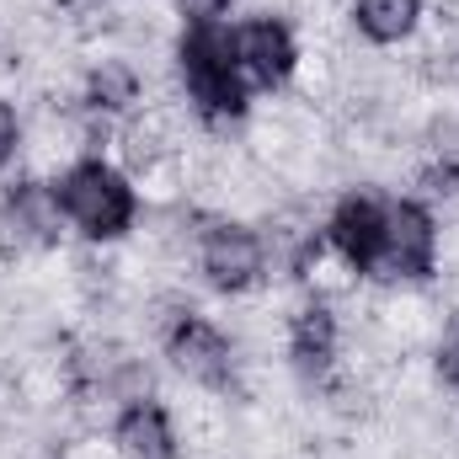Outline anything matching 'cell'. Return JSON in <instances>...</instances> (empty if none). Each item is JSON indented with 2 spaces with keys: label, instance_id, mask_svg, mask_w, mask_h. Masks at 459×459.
Instances as JSON below:
<instances>
[{
  "label": "cell",
  "instance_id": "1",
  "mask_svg": "<svg viewBox=\"0 0 459 459\" xmlns=\"http://www.w3.org/2000/svg\"><path fill=\"white\" fill-rule=\"evenodd\" d=\"M177 70L187 86V102L209 123H230L246 113V75L235 59V32L220 22H187L177 38Z\"/></svg>",
  "mask_w": 459,
  "mask_h": 459
},
{
  "label": "cell",
  "instance_id": "2",
  "mask_svg": "<svg viewBox=\"0 0 459 459\" xmlns=\"http://www.w3.org/2000/svg\"><path fill=\"white\" fill-rule=\"evenodd\" d=\"M54 193H59L65 220L81 230L86 240H117V235H128L134 214H139V198H134L128 177L117 166H108L102 155H86V160L65 166Z\"/></svg>",
  "mask_w": 459,
  "mask_h": 459
},
{
  "label": "cell",
  "instance_id": "3",
  "mask_svg": "<svg viewBox=\"0 0 459 459\" xmlns=\"http://www.w3.org/2000/svg\"><path fill=\"white\" fill-rule=\"evenodd\" d=\"M385 230H390V198L374 193V187H358V193H347L342 204L332 209V220H326V240H332V251L342 256L352 273L379 278Z\"/></svg>",
  "mask_w": 459,
  "mask_h": 459
},
{
  "label": "cell",
  "instance_id": "4",
  "mask_svg": "<svg viewBox=\"0 0 459 459\" xmlns=\"http://www.w3.org/2000/svg\"><path fill=\"white\" fill-rule=\"evenodd\" d=\"M166 358L177 363V374H187V379H198L209 390H230L235 385V347H230V337L214 321L193 316V310H182L166 326Z\"/></svg>",
  "mask_w": 459,
  "mask_h": 459
},
{
  "label": "cell",
  "instance_id": "5",
  "mask_svg": "<svg viewBox=\"0 0 459 459\" xmlns=\"http://www.w3.org/2000/svg\"><path fill=\"white\" fill-rule=\"evenodd\" d=\"M438 262V225L428 214V204L417 198H390V230H385V256H379V278L401 283V278H428Z\"/></svg>",
  "mask_w": 459,
  "mask_h": 459
},
{
  "label": "cell",
  "instance_id": "6",
  "mask_svg": "<svg viewBox=\"0 0 459 459\" xmlns=\"http://www.w3.org/2000/svg\"><path fill=\"white\" fill-rule=\"evenodd\" d=\"M198 267L204 278L220 289V294H240L262 278L267 267V246L251 225H235V220H214L198 240Z\"/></svg>",
  "mask_w": 459,
  "mask_h": 459
},
{
  "label": "cell",
  "instance_id": "7",
  "mask_svg": "<svg viewBox=\"0 0 459 459\" xmlns=\"http://www.w3.org/2000/svg\"><path fill=\"white\" fill-rule=\"evenodd\" d=\"M235 59H240V75L246 86H283L299 65V43H294V27L283 16H251L235 27Z\"/></svg>",
  "mask_w": 459,
  "mask_h": 459
},
{
  "label": "cell",
  "instance_id": "8",
  "mask_svg": "<svg viewBox=\"0 0 459 459\" xmlns=\"http://www.w3.org/2000/svg\"><path fill=\"white\" fill-rule=\"evenodd\" d=\"M0 230L16 240V246H54L59 230H65V209H59V193L54 182H11L5 198H0Z\"/></svg>",
  "mask_w": 459,
  "mask_h": 459
},
{
  "label": "cell",
  "instance_id": "9",
  "mask_svg": "<svg viewBox=\"0 0 459 459\" xmlns=\"http://www.w3.org/2000/svg\"><path fill=\"white\" fill-rule=\"evenodd\" d=\"M113 444L123 459H177V428L171 411L155 395H134L113 422Z\"/></svg>",
  "mask_w": 459,
  "mask_h": 459
},
{
  "label": "cell",
  "instance_id": "10",
  "mask_svg": "<svg viewBox=\"0 0 459 459\" xmlns=\"http://www.w3.org/2000/svg\"><path fill=\"white\" fill-rule=\"evenodd\" d=\"M289 358L305 379H326L337 363V316L326 305H305L289 326Z\"/></svg>",
  "mask_w": 459,
  "mask_h": 459
},
{
  "label": "cell",
  "instance_id": "11",
  "mask_svg": "<svg viewBox=\"0 0 459 459\" xmlns=\"http://www.w3.org/2000/svg\"><path fill=\"white\" fill-rule=\"evenodd\" d=\"M422 16V0H352V22L368 43H401Z\"/></svg>",
  "mask_w": 459,
  "mask_h": 459
},
{
  "label": "cell",
  "instance_id": "12",
  "mask_svg": "<svg viewBox=\"0 0 459 459\" xmlns=\"http://www.w3.org/2000/svg\"><path fill=\"white\" fill-rule=\"evenodd\" d=\"M86 102H91L97 113H123L128 102H139V75H134L128 65H102V70H91Z\"/></svg>",
  "mask_w": 459,
  "mask_h": 459
},
{
  "label": "cell",
  "instance_id": "13",
  "mask_svg": "<svg viewBox=\"0 0 459 459\" xmlns=\"http://www.w3.org/2000/svg\"><path fill=\"white\" fill-rule=\"evenodd\" d=\"M438 379L449 390H459V310H455V321L444 326V342H438Z\"/></svg>",
  "mask_w": 459,
  "mask_h": 459
},
{
  "label": "cell",
  "instance_id": "14",
  "mask_svg": "<svg viewBox=\"0 0 459 459\" xmlns=\"http://www.w3.org/2000/svg\"><path fill=\"white\" fill-rule=\"evenodd\" d=\"M16 150H22V117L11 102H0V171L16 160Z\"/></svg>",
  "mask_w": 459,
  "mask_h": 459
},
{
  "label": "cell",
  "instance_id": "15",
  "mask_svg": "<svg viewBox=\"0 0 459 459\" xmlns=\"http://www.w3.org/2000/svg\"><path fill=\"white\" fill-rule=\"evenodd\" d=\"M177 11H182L187 22H220L230 11V0H177Z\"/></svg>",
  "mask_w": 459,
  "mask_h": 459
}]
</instances>
